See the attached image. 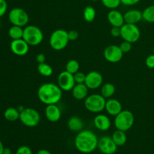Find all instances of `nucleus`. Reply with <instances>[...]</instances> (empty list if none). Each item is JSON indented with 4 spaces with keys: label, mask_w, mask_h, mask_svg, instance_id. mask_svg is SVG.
Instances as JSON below:
<instances>
[{
    "label": "nucleus",
    "mask_w": 154,
    "mask_h": 154,
    "mask_svg": "<svg viewBox=\"0 0 154 154\" xmlns=\"http://www.w3.org/2000/svg\"><path fill=\"white\" fill-rule=\"evenodd\" d=\"M115 90L116 89L114 84H112L111 83H106L102 86L101 94L105 99H110L114 96V94L115 93Z\"/></svg>",
    "instance_id": "23"
},
{
    "label": "nucleus",
    "mask_w": 154,
    "mask_h": 154,
    "mask_svg": "<svg viewBox=\"0 0 154 154\" xmlns=\"http://www.w3.org/2000/svg\"><path fill=\"white\" fill-rule=\"evenodd\" d=\"M37 154H51V153L49 150H45V149H42V150H39L38 151Z\"/></svg>",
    "instance_id": "40"
},
{
    "label": "nucleus",
    "mask_w": 154,
    "mask_h": 154,
    "mask_svg": "<svg viewBox=\"0 0 154 154\" xmlns=\"http://www.w3.org/2000/svg\"><path fill=\"white\" fill-rule=\"evenodd\" d=\"M15 154H32L31 148L28 146H20L19 148L17 150Z\"/></svg>",
    "instance_id": "33"
},
{
    "label": "nucleus",
    "mask_w": 154,
    "mask_h": 154,
    "mask_svg": "<svg viewBox=\"0 0 154 154\" xmlns=\"http://www.w3.org/2000/svg\"><path fill=\"white\" fill-rule=\"evenodd\" d=\"M120 48L121 49L122 52L123 54L129 53L132 50V43H130L129 42H126V41H124V42H123L120 44Z\"/></svg>",
    "instance_id": "32"
},
{
    "label": "nucleus",
    "mask_w": 154,
    "mask_h": 154,
    "mask_svg": "<svg viewBox=\"0 0 154 154\" xmlns=\"http://www.w3.org/2000/svg\"><path fill=\"white\" fill-rule=\"evenodd\" d=\"M8 10V4L5 0H0V17L5 14Z\"/></svg>",
    "instance_id": "34"
},
{
    "label": "nucleus",
    "mask_w": 154,
    "mask_h": 154,
    "mask_svg": "<svg viewBox=\"0 0 154 154\" xmlns=\"http://www.w3.org/2000/svg\"><path fill=\"white\" fill-rule=\"evenodd\" d=\"M123 53L122 52L120 46L111 45L106 47L104 51V57L109 63H116L120 62L123 59Z\"/></svg>",
    "instance_id": "12"
},
{
    "label": "nucleus",
    "mask_w": 154,
    "mask_h": 154,
    "mask_svg": "<svg viewBox=\"0 0 154 154\" xmlns=\"http://www.w3.org/2000/svg\"><path fill=\"white\" fill-rule=\"evenodd\" d=\"M23 38L29 46H37L43 42L44 35L40 28L36 26L29 25L23 28Z\"/></svg>",
    "instance_id": "4"
},
{
    "label": "nucleus",
    "mask_w": 154,
    "mask_h": 154,
    "mask_svg": "<svg viewBox=\"0 0 154 154\" xmlns=\"http://www.w3.org/2000/svg\"><path fill=\"white\" fill-rule=\"evenodd\" d=\"M108 20L112 26L121 27L125 24L124 17L116 9L111 10L108 14Z\"/></svg>",
    "instance_id": "17"
},
{
    "label": "nucleus",
    "mask_w": 154,
    "mask_h": 154,
    "mask_svg": "<svg viewBox=\"0 0 154 154\" xmlns=\"http://www.w3.org/2000/svg\"><path fill=\"white\" fill-rule=\"evenodd\" d=\"M111 138H112V139L114 140L115 144H117L118 147L123 146L126 143V141H127V137H126V132L118 130V129H117V130L113 133Z\"/></svg>",
    "instance_id": "22"
},
{
    "label": "nucleus",
    "mask_w": 154,
    "mask_h": 154,
    "mask_svg": "<svg viewBox=\"0 0 154 154\" xmlns=\"http://www.w3.org/2000/svg\"><path fill=\"white\" fill-rule=\"evenodd\" d=\"M68 35H69V41H72V42L76 41L79 37V34L76 30H71V31L68 32Z\"/></svg>",
    "instance_id": "36"
},
{
    "label": "nucleus",
    "mask_w": 154,
    "mask_h": 154,
    "mask_svg": "<svg viewBox=\"0 0 154 154\" xmlns=\"http://www.w3.org/2000/svg\"><path fill=\"white\" fill-rule=\"evenodd\" d=\"M68 128L72 132H81L84 129V121L78 116L71 117L68 120Z\"/></svg>",
    "instance_id": "21"
},
{
    "label": "nucleus",
    "mask_w": 154,
    "mask_h": 154,
    "mask_svg": "<svg viewBox=\"0 0 154 154\" xmlns=\"http://www.w3.org/2000/svg\"><path fill=\"white\" fill-rule=\"evenodd\" d=\"M57 84L63 91H72L73 87L76 84L74 78V75L67 71H63L58 75Z\"/></svg>",
    "instance_id": "10"
},
{
    "label": "nucleus",
    "mask_w": 154,
    "mask_h": 154,
    "mask_svg": "<svg viewBox=\"0 0 154 154\" xmlns=\"http://www.w3.org/2000/svg\"><path fill=\"white\" fill-rule=\"evenodd\" d=\"M72 96L77 100H84L88 96L89 88L85 84H76L72 90Z\"/></svg>",
    "instance_id": "20"
},
{
    "label": "nucleus",
    "mask_w": 154,
    "mask_h": 154,
    "mask_svg": "<svg viewBox=\"0 0 154 154\" xmlns=\"http://www.w3.org/2000/svg\"><path fill=\"white\" fill-rule=\"evenodd\" d=\"M91 1H93V2H96V1H99V0H91Z\"/></svg>",
    "instance_id": "44"
},
{
    "label": "nucleus",
    "mask_w": 154,
    "mask_h": 154,
    "mask_svg": "<svg viewBox=\"0 0 154 154\" xmlns=\"http://www.w3.org/2000/svg\"><path fill=\"white\" fill-rule=\"evenodd\" d=\"M121 4L124 5L126 6H132L138 4L141 0H120Z\"/></svg>",
    "instance_id": "38"
},
{
    "label": "nucleus",
    "mask_w": 154,
    "mask_h": 154,
    "mask_svg": "<svg viewBox=\"0 0 154 154\" xmlns=\"http://www.w3.org/2000/svg\"><path fill=\"white\" fill-rule=\"evenodd\" d=\"M2 154H11V150L10 148H8V147H5L4 150H3Z\"/></svg>",
    "instance_id": "41"
},
{
    "label": "nucleus",
    "mask_w": 154,
    "mask_h": 154,
    "mask_svg": "<svg viewBox=\"0 0 154 154\" xmlns=\"http://www.w3.org/2000/svg\"><path fill=\"white\" fill-rule=\"evenodd\" d=\"M106 99L102 94H92L84 100V105L87 111L92 113H100L105 110Z\"/></svg>",
    "instance_id": "6"
},
{
    "label": "nucleus",
    "mask_w": 154,
    "mask_h": 154,
    "mask_svg": "<svg viewBox=\"0 0 154 154\" xmlns=\"http://www.w3.org/2000/svg\"><path fill=\"white\" fill-rule=\"evenodd\" d=\"M122 38L130 43H135L141 37V32L136 24L125 23L120 27Z\"/></svg>",
    "instance_id": "9"
},
{
    "label": "nucleus",
    "mask_w": 154,
    "mask_h": 154,
    "mask_svg": "<svg viewBox=\"0 0 154 154\" xmlns=\"http://www.w3.org/2000/svg\"><path fill=\"white\" fill-rule=\"evenodd\" d=\"M45 117L47 120L52 123L58 122L61 118V110L56 104L54 105H48L45 108Z\"/></svg>",
    "instance_id": "15"
},
{
    "label": "nucleus",
    "mask_w": 154,
    "mask_h": 154,
    "mask_svg": "<svg viewBox=\"0 0 154 154\" xmlns=\"http://www.w3.org/2000/svg\"><path fill=\"white\" fill-rule=\"evenodd\" d=\"M24 109H25V108H24L23 106H19V107H18V108H17V110H18V111H19L20 113L21 111H23Z\"/></svg>",
    "instance_id": "43"
},
{
    "label": "nucleus",
    "mask_w": 154,
    "mask_h": 154,
    "mask_svg": "<svg viewBox=\"0 0 154 154\" xmlns=\"http://www.w3.org/2000/svg\"><path fill=\"white\" fill-rule=\"evenodd\" d=\"M8 35L12 40L23 38V28L18 26H14L10 27L8 30Z\"/></svg>",
    "instance_id": "25"
},
{
    "label": "nucleus",
    "mask_w": 154,
    "mask_h": 154,
    "mask_svg": "<svg viewBox=\"0 0 154 154\" xmlns=\"http://www.w3.org/2000/svg\"><path fill=\"white\" fill-rule=\"evenodd\" d=\"M4 117L6 120L10 122L17 121L20 119V112L17 108H8L5 111Z\"/></svg>",
    "instance_id": "24"
},
{
    "label": "nucleus",
    "mask_w": 154,
    "mask_h": 154,
    "mask_svg": "<svg viewBox=\"0 0 154 154\" xmlns=\"http://www.w3.org/2000/svg\"><path fill=\"white\" fill-rule=\"evenodd\" d=\"M79 69L80 64L76 60H69L66 65V70L70 72L72 75H75V73H77L79 71Z\"/></svg>",
    "instance_id": "29"
},
{
    "label": "nucleus",
    "mask_w": 154,
    "mask_h": 154,
    "mask_svg": "<svg viewBox=\"0 0 154 154\" xmlns=\"http://www.w3.org/2000/svg\"><path fill=\"white\" fill-rule=\"evenodd\" d=\"M96 10L92 6H87L84 8V13H83V16H84V19L85 21L88 23L93 22L96 18Z\"/></svg>",
    "instance_id": "27"
},
{
    "label": "nucleus",
    "mask_w": 154,
    "mask_h": 154,
    "mask_svg": "<svg viewBox=\"0 0 154 154\" xmlns=\"http://www.w3.org/2000/svg\"><path fill=\"white\" fill-rule=\"evenodd\" d=\"M111 35L113 37H120V35H121V29H120V27H116V26H112L111 29Z\"/></svg>",
    "instance_id": "37"
},
{
    "label": "nucleus",
    "mask_w": 154,
    "mask_h": 154,
    "mask_svg": "<svg viewBox=\"0 0 154 154\" xmlns=\"http://www.w3.org/2000/svg\"><path fill=\"white\" fill-rule=\"evenodd\" d=\"M97 147L103 154H114L117 152L118 146L115 144L111 137L105 135L99 139Z\"/></svg>",
    "instance_id": "11"
},
{
    "label": "nucleus",
    "mask_w": 154,
    "mask_h": 154,
    "mask_svg": "<svg viewBox=\"0 0 154 154\" xmlns=\"http://www.w3.org/2000/svg\"><path fill=\"white\" fill-rule=\"evenodd\" d=\"M4 146H3L2 143V141H0V154H2L3 153V150H4Z\"/></svg>",
    "instance_id": "42"
},
{
    "label": "nucleus",
    "mask_w": 154,
    "mask_h": 154,
    "mask_svg": "<svg viewBox=\"0 0 154 154\" xmlns=\"http://www.w3.org/2000/svg\"><path fill=\"white\" fill-rule=\"evenodd\" d=\"M135 122V117L132 111L129 110H123L119 114H117L114 119V125L116 129L118 130H129L132 127Z\"/></svg>",
    "instance_id": "5"
},
{
    "label": "nucleus",
    "mask_w": 154,
    "mask_h": 154,
    "mask_svg": "<svg viewBox=\"0 0 154 154\" xmlns=\"http://www.w3.org/2000/svg\"><path fill=\"white\" fill-rule=\"evenodd\" d=\"M125 23L136 24L143 19L142 12L139 10L132 9L128 11L123 14Z\"/></svg>",
    "instance_id": "19"
},
{
    "label": "nucleus",
    "mask_w": 154,
    "mask_h": 154,
    "mask_svg": "<svg viewBox=\"0 0 154 154\" xmlns=\"http://www.w3.org/2000/svg\"><path fill=\"white\" fill-rule=\"evenodd\" d=\"M146 66L149 68V69H154V54L148 56L146 59Z\"/></svg>",
    "instance_id": "35"
},
{
    "label": "nucleus",
    "mask_w": 154,
    "mask_h": 154,
    "mask_svg": "<svg viewBox=\"0 0 154 154\" xmlns=\"http://www.w3.org/2000/svg\"><path fill=\"white\" fill-rule=\"evenodd\" d=\"M76 84H84L86 79V75L81 72H78L74 75Z\"/></svg>",
    "instance_id": "31"
},
{
    "label": "nucleus",
    "mask_w": 154,
    "mask_h": 154,
    "mask_svg": "<svg viewBox=\"0 0 154 154\" xmlns=\"http://www.w3.org/2000/svg\"><path fill=\"white\" fill-rule=\"evenodd\" d=\"M20 120L27 127H35L41 120L38 111L32 108H26L20 113Z\"/></svg>",
    "instance_id": "7"
},
{
    "label": "nucleus",
    "mask_w": 154,
    "mask_h": 154,
    "mask_svg": "<svg viewBox=\"0 0 154 154\" xmlns=\"http://www.w3.org/2000/svg\"><path fill=\"white\" fill-rule=\"evenodd\" d=\"M102 2L105 7L111 10L117 8L121 4L120 0H102Z\"/></svg>",
    "instance_id": "30"
},
{
    "label": "nucleus",
    "mask_w": 154,
    "mask_h": 154,
    "mask_svg": "<svg viewBox=\"0 0 154 154\" xmlns=\"http://www.w3.org/2000/svg\"><path fill=\"white\" fill-rule=\"evenodd\" d=\"M38 72L44 77H50L53 75V68L46 63H39L38 66Z\"/></svg>",
    "instance_id": "26"
},
{
    "label": "nucleus",
    "mask_w": 154,
    "mask_h": 154,
    "mask_svg": "<svg viewBox=\"0 0 154 154\" xmlns=\"http://www.w3.org/2000/svg\"><path fill=\"white\" fill-rule=\"evenodd\" d=\"M143 19L148 23H154V5L148 6L142 11Z\"/></svg>",
    "instance_id": "28"
},
{
    "label": "nucleus",
    "mask_w": 154,
    "mask_h": 154,
    "mask_svg": "<svg viewBox=\"0 0 154 154\" xmlns=\"http://www.w3.org/2000/svg\"><path fill=\"white\" fill-rule=\"evenodd\" d=\"M45 60H46V57H45V55L42 53H40V54H38L36 56V61L39 63H45Z\"/></svg>",
    "instance_id": "39"
},
{
    "label": "nucleus",
    "mask_w": 154,
    "mask_h": 154,
    "mask_svg": "<svg viewBox=\"0 0 154 154\" xmlns=\"http://www.w3.org/2000/svg\"><path fill=\"white\" fill-rule=\"evenodd\" d=\"M153 52H154V49H153Z\"/></svg>",
    "instance_id": "45"
},
{
    "label": "nucleus",
    "mask_w": 154,
    "mask_h": 154,
    "mask_svg": "<svg viewBox=\"0 0 154 154\" xmlns=\"http://www.w3.org/2000/svg\"><path fill=\"white\" fill-rule=\"evenodd\" d=\"M103 83V77L96 71H92L86 75V79L84 84L87 85L89 90H96L102 87Z\"/></svg>",
    "instance_id": "13"
},
{
    "label": "nucleus",
    "mask_w": 154,
    "mask_h": 154,
    "mask_svg": "<svg viewBox=\"0 0 154 154\" xmlns=\"http://www.w3.org/2000/svg\"><path fill=\"white\" fill-rule=\"evenodd\" d=\"M105 110L108 112V114L116 117L117 114H119L123 111V107H122L120 101L116 99H111L110 98L109 99L106 101Z\"/></svg>",
    "instance_id": "16"
},
{
    "label": "nucleus",
    "mask_w": 154,
    "mask_h": 154,
    "mask_svg": "<svg viewBox=\"0 0 154 154\" xmlns=\"http://www.w3.org/2000/svg\"><path fill=\"white\" fill-rule=\"evenodd\" d=\"M8 20L12 25L25 27L29 21V17L24 9L14 8L9 11Z\"/></svg>",
    "instance_id": "8"
},
{
    "label": "nucleus",
    "mask_w": 154,
    "mask_h": 154,
    "mask_svg": "<svg viewBox=\"0 0 154 154\" xmlns=\"http://www.w3.org/2000/svg\"><path fill=\"white\" fill-rule=\"evenodd\" d=\"M10 48L14 54L19 57H23L28 54L29 51V45L23 38L12 40Z\"/></svg>",
    "instance_id": "14"
},
{
    "label": "nucleus",
    "mask_w": 154,
    "mask_h": 154,
    "mask_svg": "<svg viewBox=\"0 0 154 154\" xmlns=\"http://www.w3.org/2000/svg\"><path fill=\"white\" fill-rule=\"evenodd\" d=\"M95 127L100 131H107L111 126V122L109 117L105 114H98L95 117L94 120Z\"/></svg>",
    "instance_id": "18"
},
{
    "label": "nucleus",
    "mask_w": 154,
    "mask_h": 154,
    "mask_svg": "<svg viewBox=\"0 0 154 154\" xmlns=\"http://www.w3.org/2000/svg\"><path fill=\"white\" fill-rule=\"evenodd\" d=\"M97 136L90 130H81L75 139V146L77 150L82 153H90L98 147Z\"/></svg>",
    "instance_id": "2"
},
{
    "label": "nucleus",
    "mask_w": 154,
    "mask_h": 154,
    "mask_svg": "<svg viewBox=\"0 0 154 154\" xmlns=\"http://www.w3.org/2000/svg\"><path fill=\"white\" fill-rule=\"evenodd\" d=\"M38 98L45 105H57L62 99L63 90L58 84L53 83H45L38 89Z\"/></svg>",
    "instance_id": "1"
},
{
    "label": "nucleus",
    "mask_w": 154,
    "mask_h": 154,
    "mask_svg": "<svg viewBox=\"0 0 154 154\" xmlns=\"http://www.w3.org/2000/svg\"><path fill=\"white\" fill-rule=\"evenodd\" d=\"M70 42L68 35V32L62 29H56L50 36V46L54 51H62L67 47Z\"/></svg>",
    "instance_id": "3"
}]
</instances>
